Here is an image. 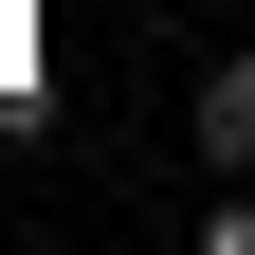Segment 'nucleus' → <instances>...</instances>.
<instances>
[{
  "mask_svg": "<svg viewBox=\"0 0 255 255\" xmlns=\"http://www.w3.org/2000/svg\"><path fill=\"white\" fill-rule=\"evenodd\" d=\"M201 164L255 182V55H219V73H201Z\"/></svg>",
  "mask_w": 255,
  "mask_h": 255,
  "instance_id": "1",
  "label": "nucleus"
}]
</instances>
